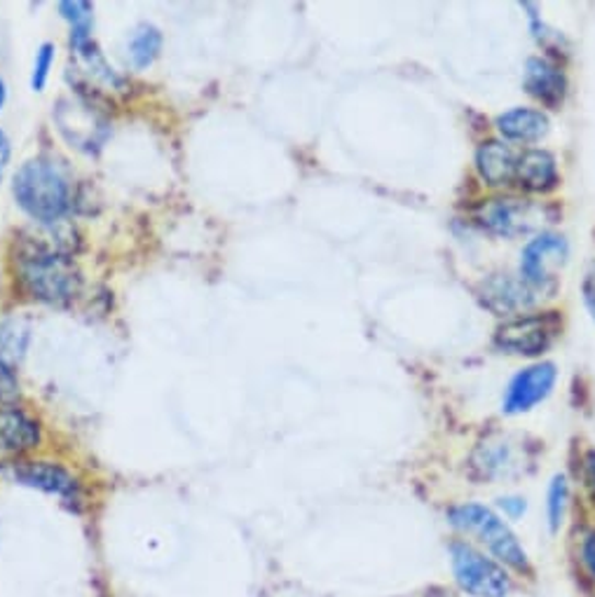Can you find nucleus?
I'll list each match as a JSON object with an SVG mask.
<instances>
[{
    "label": "nucleus",
    "mask_w": 595,
    "mask_h": 597,
    "mask_svg": "<svg viewBox=\"0 0 595 597\" xmlns=\"http://www.w3.org/2000/svg\"><path fill=\"white\" fill-rule=\"evenodd\" d=\"M41 443L38 422L14 405H0V459L20 457Z\"/></svg>",
    "instance_id": "nucleus-10"
},
{
    "label": "nucleus",
    "mask_w": 595,
    "mask_h": 597,
    "mask_svg": "<svg viewBox=\"0 0 595 597\" xmlns=\"http://www.w3.org/2000/svg\"><path fill=\"white\" fill-rule=\"evenodd\" d=\"M16 272L24 291L43 302L64 305L80 291V272L66 255L43 244H26L16 255Z\"/></svg>",
    "instance_id": "nucleus-1"
},
{
    "label": "nucleus",
    "mask_w": 595,
    "mask_h": 597,
    "mask_svg": "<svg viewBox=\"0 0 595 597\" xmlns=\"http://www.w3.org/2000/svg\"><path fill=\"white\" fill-rule=\"evenodd\" d=\"M568 80L560 68L547 59H530L525 66V90H528L543 106L556 108L565 96Z\"/></svg>",
    "instance_id": "nucleus-12"
},
{
    "label": "nucleus",
    "mask_w": 595,
    "mask_h": 597,
    "mask_svg": "<svg viewBox=\"0 0 595 597\" xmlns=\"http://www.w3.org/2000/svg\"><path fill=\"white\" fill-rule=\"evenodd\" d=\"M8 160H10V141H8V136L0 131V179H3Z\"/></svg>",
    "instance_id": "nucleus-24"
},
{
    "label": "nucleus",
    "mask_w": 595,
    "mask_h": 597,
    "mask_svg": "<svg viewBox=\"0 0 595 597\" xmlns=\"http://www.w3.org/2000/svg\"><path fill=\"white\" fill-rule=\"evenodd\" d=\"M479 174L490 185H506L516 179L518 156L502 141H488L476 152Z\"/></svg>",
    "instance_id": "nucleus-14"
},
{
    "label": "nucleus",
    "mask_w": 595,
    "mask_h": 597,
    "mask_svg": "<svg viewBox=\"0 0 595 597\" xmlns=\"http://www.w3.org/2000/svg\"><path fill=\"white\" fill-rule=\"evenodd\" d=\"M481 302L495 314H516L535 302L533 286L512 275H492L481 286Z\"/></svg>",
    "instance_id": "nucleus-11"
},
{
    "label": "nucleus",
    "mask_w": 595,
    "mask_h": 597,
    "mask_svg": "<svg viewBox=\"0 0 595 597\" xmlns=\"http://www.w3.org/2000/svg\"><path fill=\"white\" fill-rule=\"evenodd\" d=\"M502 506L508 510L512 516H518L525 510V504L520 500H502Z\"/></svg>",
    "instance_id": "nucleus-26"
},
{
    "label": "nucleus",
    "mask_w": 595,
    "mask_h": 597,
    "mask_svg": "<svg viewBox=\"0 0 595 597\" xmlns=\"http://www.w3.org/2000/svg\"><path fill=\"white\" fill-rule=\"evenodd\" d=\"M453 572L460 588L473 597H506L512 578L492 558H485L469 543H453Z\"/></svg>",
    "instance_id": "nucleus-4"
},
{
    "label": "nucleus",
    "mask_w": 595,
    "mask_h": 597,
    "mask_svg": "<svg viewBox=\"0 0 595 597\" xmlns=\"http://www.w3.org/2000/svg\"><path fill=\"white\" fill-rule=\"evenodd\" d=\"M497 127L500 131L512 141L520 143H533L539 141L543 134L549 131V117L541 111L533 108H514L506 111L504 115L497 117Z\"/></svg>",
    "instance_id": "nucleus-15"
},
{
    "label": "nucleus",
    "mask_w": 595,
    "mask_h": 597,
    "mask_svg": "<svg viewBox=\"0 0 595 597\" xmlns=\"http://www.w3.org/2000/svg\"><path fill=\"white\" fill-rule=\"evenodd\" d=\"M553 382H556L553 364H537L520 370L506 389L502 411L506 415L528 413L530 407H535L541 399H547L551 394Z\"/></svg>",
    "instance_id": "nucleus-8"
},
{
    "label": "nucleus",
    "mask_w": 595,
    "mask_h": 597,
    "mask_svg": "<svg viewBox=\"0 0 595 597\" xmlns=\"http://www.w3.org/2000/svg\"><path fill=\"white\" fill-rule=\"evenodd\" d=\"M582 555H584V562L586 567L591 570V574L595 576V535H591L586 541H584V549H582Z\"/></svg>",
    "instance_id": "nucleus-23"
},
{
    "label": "nucleus",
    "mask_w": 595,
    "mask_h": 597,
    "mask_svg": "<svg viewBox=\"0 0 595 597\" xmlns=\"http://www.w3.org/2000/svg\"><path fill=\"white\" fill-rule=\"evenodd\" d=\"M543 218H547V209H543L541 204L514 197L490 199L479 214L481 226L504 237L528 234L543 223Z\"/></svg>",
    "instance_id": "nucleus-6"
},
{
    "label": "nucleus",
    "mask_w": 595,
    "mask_h": 597,
    "mask_svg": "<svg viewBox=\"0 0 595 597\" xmlns=\"http://www.w3.org/2000/svg\"><path fill=\"white\" fill-rule=\"evenodd\" d=\"M520 187L530 193H549L558 183V169L551 152L547 150H528L518 156L516 179Z\"/></svg>",
    "instance_id": "nucleus-13"
},
{
    "label": "nucleus",
    "mask_w": 595,
    "mask_h": 597,
    "mask_svg": "<svg viewBox=\"0 0 595 597\" xmlns=\"http://www.w3.org/2000/svg\"><path fill=\"white\" fill-rule=\"evenodd\" d=\"M16 394H20V384H16L12 366L5 358H0V405H10Z\"/></svg>",
    "instance_id": "nucleus-21"
},
{
    "label": "nucleus",
    "mask_w": 595,
    "mask_h": 597,
    "mask_svg": "<svg viewBox=\"0 0 595 597\" xmlns=\"http://www.w3.org/2000/svg\"><path fill=\"white\" fill-rule=\"evenodd\" d=\"M558 333L560 319L556 312L516 317L497 329L495 345L508 354L539 356L551 347Z\"/></svg>",
    "instance_id": "nucleus-5"
},
{
    "label": "nucleus",
    "mask_w": 595,
    "mask_h": 597,
    "mask_svg": "<svg viewBox=\"0 0 595 597\" xmlns=\"http://www.w3.org/2000/svg\"><path fill=\"white\" fill-rule=\"evenodd\" d=\"M160 47H162V33L156 26H150V24L139 26V28H136L134 36H131V41H129L131 64L136 68L150 66L152 61L158 59Z\"/></svg>",
    "instance_id": "nucleus-16"
},
{
    "label": "nucleus",
    "mask_w": 595,
    "mask_h": 597,
    "mask_svg": "<svg viewBox=\"0 0 595 597\" xmlns=\"http://www.w3.org/2000/svg\"><path fill=\"white\" fill-rule=\"evenodd\" d=\"M5 94H8L5 82H3V78H0V108H3V104H5Z\"/></svg>",
    "instance_id": "nucleus-27"
},
{
    "label": "nucleus",
    "mask_w": 595,
    "mask_h": 597,
    "mask_svg": "<svg viewBox=\"0 0 595 597\" xmlns=\"http://www.w3.org/2000/svg\"><path fill=\"white\" fill-rule=\"evenodd\" d=\"M565 504H568V483H565L563 475H556L551 487H549V504H547L551 530H558L560 523H563Z\"/></svg>",
    "instance_id": "nucleus-18"
},
{
    "label": "nucleus",
    "mask_w": 595,
    "mask_h": 597,
    "mask_svg": "<svg viewBox=\"0 0 595 597\" xmlns=\"http://www.w3.org/2000/svg\"><path fill=\"white\" fill-rule=\"evenodd\" d=\"M59 12L64 14L66 22H71V45L92 41L90 36L92 5L90 3H80V0H73V3H61Z\"/></svg>",
    "instance_id": "nucleus-17"
},
{
    "label": "nucleus",
    "mask_w": 595,
    "mask_h": 597,
    "mask_svg": "<svg viewBox=\"0 0 595 597\" xmlns=\"http://www.w3.org/2000/svg\"><path fill=\"white\" fill-rule=\"evenodd\" d=\"M450 523L465 535L479 537V541L485 543V549L490 553H495V558L502 560L504 565L518 572H530L528 553L523 551L516 535L508 530V525L500 516L492 514L488 506L481 504L455 506L450 510Z\"/></svg>",
    "instance_id": "nucleus-3"
},
{
    "label": "nucleus",
    "mask_w": 595,
    "mask_h": 597,
    "mask_svg": "<svg viewBox=\"0 0 595 597\" xmlns=\"http://www.w3.org/2000/svg\"><path fill=\"white\" fill-rule=\"evenodd\" d=\"M568 259V242L558 234H541L525 246L520 259V279L533 288H549L556 269Z\"/></svg>",
    "instance_id": "nucleus-7"
},
{
    "label": "nucleus",
    "mask_w": 595,
    "mask_h": 597,
    "mask_svg": "<svg viewBox=\"0 0 595 597\" xmlns=\"http://www.w3.org/2000/svg\"><path fill=\"white\" fill-rule=\"evenodd\" d=\"M483 464H479L483 469V475H497V473H504V467H512L514 457L512 452H508V446H504V443H492V446L485 448L483 452Z\"/></svg>",
    "instance_id": "nucleus-19"
},
{
    "label": "nucleus",
    "mask_w": 595,
    "mask_h": 597,
    "mask_svg": "<svg viewBox=\"0 0 595 597\" xmlns=\"http://www.w3.org/2000/svg\"><path fill=\"white\" fill-rule=\"evenodd\" d=\"M14 478L26 487L41 490L45 494H55V497L64 500L66 504L78 506L80 504V485L73 478V473H68L59 464H49V462H24L20 467H14Z\"/></svg>",
    "instance_id": "nucleus-9"
},
{
    "label": "nucleus",
    "mask_w": 595,
    "mask_h": 597,
    "mask_svg": "<svg viewBox=\"0 0 595 597\" xmlns=\"http://www.w3.org/2000/svg\"><path fill=\"white\" fill-rule=\"evenodd\" d=\"M53 61H55V47L45 43L41 47V53L36 55V66H33V90L36 92H43L45 82H47V76H49V68H53Z\"/></svg>",
    "instance_id": "nucleus-20"
},
{
    "label": "nucleus",
    "mask_w": 595,
    "mask_h": 597,
    "mask_svg": "<svg viewBox=\"0 0 595 597\" xmlns=\"http://www.w3.org/2000/svg\"><path fill=\"white\" fill-rule=\"evenodd\" d=\"M14 199L43 223H55L71 207V185L55 162L31 160L14 176Z\"/></svg>",
    "instance_id": "nucleus-2"
},
{
    "label": "nucleus",
    "mask_w": 595,
    "mask_h": 597,
    "mask_svg": "<svg viewBox=\"0 0 595 597\" xmlns=\"http://www.w3.org/2000/svg\"><path fill=\"white\" fill-rule=\"evenodd\" d=\"M584 298H586V305L591 314L595 317V267L586 275V282H584Z\"/></svg>",
    "instance_id": "nucleus-22"
},
{
    "label": "nucleus",
    "mask_w": 595,
    "mask_h": 597,
    "mask_svg": "<svg viewBox=\"0 0 595 597\" xmlns=\"http://www.w3.org/2000/svg\"><path fill=\"white\" fill-rule=\"evenodd\" d=\"M584 467H586V478H588V485L593 490V497H595V452H588L586 459H584Z\"/></svg>",
    "instance_id": "nucleus-25"
}]
</instances>
